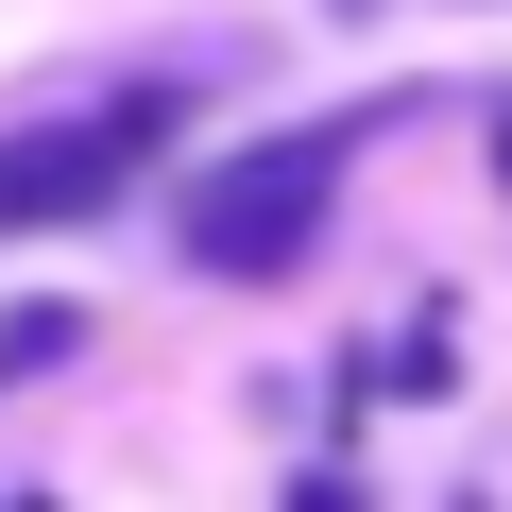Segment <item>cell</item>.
I'll list each match as a JSON object with an SVG mask.
<instances>
[{
  "label": "cell",
  "mask_w": 512,
  "mask_h": 512,
  "mask_svg": "<svg viewBox=\"0 0 512 512\" xmlns=\"http://www.w3.org/2000/svg\"><path fill=\"white\" fill-rule=\"evenodd\" d=\"M342 154H359V120H291V137H239V154H205V171L171 188L188 274H222V291H274V274H308V239H325V205H342Z\"/></svg>",
  "instance_id": "6da1fadb"
},
{
  "label": "cell",
  "mask_w": 512,
  "mask_h": 512,
  "mask_svg": "<svg viewBox=\"0 0 512 512\" xmlns=\"http://www.w3.org/2000/svg\"><path fill=\"white\" fill-rule=\"evenodd\" d=\"M171 137V103L137 86V103H86V120H18L0 137V239H52V222H103L120 188H137V154Z\"/></svg>",
  "instance_id": "7a4b0ae2"
},
{
  "label": "cell",
  "mask_w": 512,
  "mask_h": 512,
  "mask_svg": "<svg viewBox=\"0 0 512 512\" xmlns=\"http://www.w3.org/2000/svg\"><path fill=\"white\" fill-rule=\"evenodd\" d=\"M274 512H376V495H359V478H342V461H308V478H291V495H274Z\"/></svg>",
  "instance_id": "3957f363"
},
{
  "label": "cell",
  "mask_w": 512,
  "mask_h": 512,
  "mask_svg": "<svg viewBox=\"0 0 512 512\" xmlns=\"http://www.w3.org/2000/svg\"><path fill=\"white\" fill-rule=\"evenodd\" d=\"M495 188H512V103H495Z\"/></svg>",
  "instance_id": "277c9868"
},
{
  "label": "cell",
  "mask_w": 512,
  "mask_h": 512,
  "mask_svg": "<svg viewBox=\"0 0 512 512\" xmlns=\"http://www.w3.org/2000/svg\"><path fill=\"white\" fill-rule=\"evenodd\" d=\"M342 18H376V0H342Z\"/></svg>",
  "instance_id": "5b68a950"
}]
</instances>
